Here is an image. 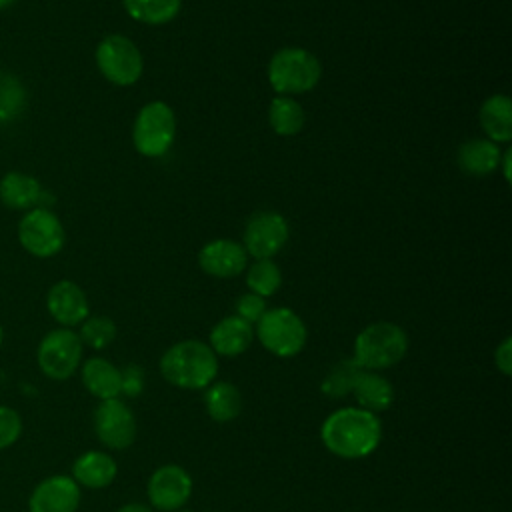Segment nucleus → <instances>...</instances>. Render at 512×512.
I'll list each match as a JSON object with an SVG mask.
<instances>
[{
	"label": "nucleus",
	"mask_w": 512,
	"mask_h": 512,
	"mask_svg": "<svg viewBox=\"0 0 512 512\" xmlns=\"http://www.w3.org/2000/svg\"><path fill=\"white\" fill-rule=\"evenodd\" d=\"M408 344V334L402 326L388 320H378L358 332L350 358L362 370L380 372L404 360Z\"/></svg>",
	"instance_id": "obj_3"
},
{
	"label": "nucleus",
	"mask_w": 512,
	"mask_h": 512,
	"mask_svg": "<svg viewBox=\"0 0 512 512\" xmlns=\"http://www.w3.org/2000/svg\"><path fill=\"white\" fill-rule=\"evenodd\" d=\"M70 476L80 488L102 490L110 486L118 476V464L110 452L88 450L72 462Z\"/></svg>",
	"instance_id": "obj_17"
},
{
	"label": "nucleus",
	"mask_w": 512,
	"mask_h": 512,
	"mask_svg": "<svg viewBox=\"0 0 512 512\" xmlns=\"http://www.w3.org/2000/svg\"><path fill=\"white\" fill-rule=\"evenodd\" d=\"M266 72L268 82L278 96H292L316 88L322 78V64L310 50L286 46L270 58Z\"/></svg>",
	"instance_id": "obj_4"
},
{
	"label": "nucleus",
	"mask_w": 512,
	"mask_h": 512,
	"mask_svg": "<svg viewBox=\"0 0 512 512\" xmlns=\"http://www.w3.org/2000/svg\"><path fill=\"white\" fill-rule=\"evenodd\" d=\"M510 166H512V150H502V156H500V164L498 168H502V174H504V180L510 182Z\"/></svg>",
	"instance_id": "obj_34"
},
{
	"label": "nucleus",
	"mask_w": 512,
	"mask_h": 512,
	"mask_svg": "<svg viewBox=\"0 0 512 512\" xmlns=\"http://www.w3.org/2000/svg\"><path fill=\"white\" fill-rule=\"evenodd\" d=\"M24 430L22 416L16 408L0 404V452L14 446Z\"/></svg>",
	"instance_id": "obj_30"
},
{
	"label": "nucleus",
	"mask_w": 512,
	"mask_h": 512,
	"mask_svg": "<svg viewBox=\"0 0 512 512\" xmlns=\"http://www.w3.org/2000/svg\"><path fill=\"white\" fill-rule=\"evenodd\" d=\"M246 286L250 288V292L262 298H268L280 290L282 272L272 262V258L254 260V264L248 268V274H246Z\"/></svg>",
	"instance_id": "obj_28"
},
{
	"label": "nucleus",
	"mask_w": 512,
	"mask_h": 512,
	"mask_svg": "<svg viewBox=\"0 0 512 512\" xmlns=\"http://www.w3.org/2000/svg\"><path fill=\"white\" fill-rule=\"evenodd\" d=\"M84 356L78 332L72 328H54L42 336L36 348V364L40 372L56 382L72 378Z\"/></svg>",
	"instance_id": "obj_7"
},
{
	"label": "nucleus",
	"mask_w": 512,
	"mask_h": 512,
	"mask_svg": "<svg viewBox=\"0 0 512 512\" xmlns=\"http://www.w3.org/2000/svg\"><path fill=\"white\" fill-rule=\"evenodd\" d=\"M162 378L180 390H204L218 376V356L208 342L188 338L172 344L158 362Z\"/></svg>",
	"instance_id": "obj_2"
},
{
	"label": "nucleus",
	"mask_w": 512,
	"mask_h": 512,
	"mask_svg": "<svg viewBox=\"0 0 512 512\" xmlns=\"http://www.w3.org/2000/svg\"><path fill=\"white\" fill-rule=\"evenodd\" d=\"M14 2H16V0H0V10H6V8H10Z\"/></svg>",
	"instance_id": "obj_36"
},
{
	"label": "nucleus",
	"mask_w": 512,
	"mask_h": 512,
	"mask_svg": "<svg viewBox=\"0 0 512 512\" xmlns=\"http://www.w3.org/2000/svg\"><path fill=\"white\" fill-rule=\"evenodd\" d=\"M116 512H154V510L142 502H128V504H122Z\"/></svg>",
	"instance_id": "obj_35"
},
{
	"label": "nucleus",
	"mask_w": 512,
	"mask_h": 512,
	"mask_svg": "<svg viewBox=\"0 0 512 512\" xmlns=\"http://www.w3.org/2000/svg\"><path fill=\"white\" fill-rule=\"evenodd\" d=\"M130 18L142 24H168L180 12L182 0H122Z\"/></svg>",
	"instance_id": "obj_25"
},
{
	"label": "nucleus",
	"mask_w": 512,
	"mask_h": 512,
	"mask_svg": "<svg viewBox=\"0 0 512 512\" xmlns=\"http://www.w3.org/2000/svg\"><path fill=\"white\" fill-rule=\"evenodd\" d=\"M382 420L360 406H342L330 412L320 426L324 448L342 460H362L382 442Z\"/></svg>",
	"instance_id": "obj_1"
},
{
	"label": "nucleus",
	"mask_w": 512,
	"mask_h": 512,
	"mask_svg": "<svg viewBox=\"0 0 512 512\" xmlns=\"http://www.w3.org/2000/svg\"><path fill=\"white\" fill-rule=\"evenodd\" d=\"M198 264L208 276L234 278L244 272L248 264V254L240 242L230 238H216L200 248Z\"/></svg>",
	"instance_id": "obj_15"
},
{
	"label": "nucleus",
	"mask_w": 512,
	"mask_h": 512,
	"mask_svg": "<svg viewBox=\"0 0 512 512\" xmlns=\"http://www.w3.org/2000/svg\"><path fill=\"white\" fill-rule=\"evenodd\" d=\"M478 120L488 140L502 144L512 140V102L506 94H492L480 106Z\"/></svg>",
	"instance_id": "obj_21"
},
{
	"label": "nucleus",
	"mask_w": 512,
	"mask_h": 512,
	"mask_svg": "<svg viewBox=\"0 0 512 512\" xmlns=\"http://www.w3.org/2000/svg\"><path fill=\"white\" fill-rule=\"evenodd\" d=\"M96 66L114 86H132L144 72L140 48L124 34H108L96 46Z\"/></svg>",
	"instance_id": "obj_8"
},
{
	"label": "nucleus",
	"mask_w": 512,
	"mask_h": 512,
	"mask_svg": "<svg viewBox=\"0 0 512 512\" xmlns=\"http://www.w3.org/2000/svg\"><path fill=\"white\" fill-rule=\"evenodd\" d=\"M94 436L104 448L126 450L134 444L138 434V424L132 408L120 400H100L92 412Z\"/></svg>",
	"instance_id": "obj_10"
},
{
	"label": "nucleus",
	"mask_w": 512,
	"mask_h": 512,
	"mask_svg": "<svg viewBox=\"0 0 512 512\" xmlns=\"http://www.w3.org/2000/svg\"><path fill=\"white\" fill-rule=\"evenodd\" d=\"M176 512H192V510H176Z\"/></svg>",
	"instance_id": "obj_38"
},
{
	"label": "nucleus",
	"mask_w": 512,
	"mask_h": 512,
	"mask_svg": "<svg viewBox=\"0 0 512 512\" xmlns=\"http://www.w3.org/2000/svg\"><path fill=\"white\" fill-rule=\"evenodd\" d=\"M46 310L62 328L80 326L90 316L86 292L72 280H58L46 294Z\"/></svg>",
	"instance_id": "obj_14"
},
{
	"label": "nucleus",
	"mask_w": 512,
	"mask_h": 512,
	"mask_svg": "<svg viewBox=\"0 0 512 512\" xmlns=\"http://www.w3.org/2000/svg\"><path fill=\"white\" fill-rule=\"evenodd\" d=\"M494 364L500 374L506 378L512 376V338L506 336L494 350Z\"/></svg>",
	"instance_id": "obj_33"
},
{
	"label": "nucleus",
	"mask_w": 512,
	"mask_h": 512,
	"mask_svg": "<svg viewBox=\"0 0 512 512\" xmlns=\"http://www.w3.org/2000/svg\"><path fill=\"white\" fill-rule=\"evenodd\" d=\"M502 150L488 138H474L458 148V166L470 176H488L500 164Z\"/></svg>",
	"instance_id": "obj_22"
},
{
	"label": "nucleus",
	"mask_w": 512,
	"mask_h": 512,
	"mask_svg": "<svg viewBox=\"0 0 512 512\" xmlns=\"http://www.w3.org/2000/svg\"><path fill=\"white\" fill-rule=\"evenodd\" d=\"M2 342H4V328H2V324H0V346H2Z\"/></svg>",
	"instance_id": "obj_37"
},
{
	"label": "nucleus",
	"mask_w": 512,
	"mask_h": 512,
	"mask_svg": "<svg viewBox=\"0 0 512 512\" xmlns=\"http://www.w3.org/2000/svg\"><path fill=\"white\" fill-rule=\"evenodd\" d=\"M176 138V116L174 110L162 102L152 100L144 104L132 126V144L144 158L164 156Z\"/></svg>",
	"instance_id": "obj_6"
},
{
	"label": "nucleus",
	"mask_w": 512,
	"mask_h": 512,
	"mask_svg": "<svg viewBox=\"0 0 512 512\" xmlns=\"http://www.w3.org/2000/svg\"><path fill=\"white\" fill-rule=\"evenodd\" d=\"M254 342V326L232 314L218 320L208 336V346L216 356L234 358L244 354Z\"/></svg>",
	"instance_id": "obj_16"
},
{
	"label": "nucleus",
	"mask_w": 512,
	"mask_h": 512,
	"mask_svg": "<svg viewBox=\"0 0 512 512\" xmlns=\"http://www.w3.org/2000/svg\"><path fill=\"white\" fill-rule=\"evenodd\" d=\"M122 372V392L120 396H128V398H136L142 388H144V376L142 370L136 364H128Z\"/></svg>",
	"instance_id": "obj_32"
},
{
	"label": "nucleus",
	"mask_w": 512,
	"mask_h": 512,
	"mask_svg": "<svg viewBox=\"0 0 512 512\" xmlns=\"http://www.w3.org/2000/svg\"><path fill=\"white\" fill-rule=\"evenodd\" d=\"M306 112L292 96H276L268 106V124L278 136H294L304 128Z\"/></svg>",
	"instance_id": "obj_24"
},
{
	"label": "nucleus",
	"mask_w": 512,
	"mask_h": 512,
	"mask_svg": "<svg viewBox=\"0 0 512 512\" xmlns=\"http://www.w3.org/2000/svg\"><path fill=\"white\" fill-rule=\"evenodd\" d=\"M254 338L278 358H294L298 356L308 340V330L304 320L286 306L268 308L262 318L256 322Z\"/></svg>",
	"instance_id": "obj_5"
},
{
	"label": "nucleus",
	"mask_w": 512,
	"mask_h": 512,
	"mask_svg": "<svg viewBox=\"0 0 512 512\" xmlns=\"http://www.w3.org/2000/svg\"><path fill=\"white\" fill-rule=\"evenodd\" d=\"M192 490V476L180 464L158 466L146 482V496L150 500V508L160 512L182 510L184 504L190 500Z\"/></svg>",
	"instance_id": "obj_11"
},
{
	"label": "nucleus",
	"mask_w": 512,
	"mask_h": 512,
	"mask_svg": "<svg viewBox=\"0 0 512 512\" xmlns=\"http://www.w3.org/2000/svg\"><path fill=\"white\" fill-rule=\"evenodd\" d=\"M78 336H80L82 346H88L92 350H104L116 340V324L112 318L102 316V314L88 316L80 324Z\"/></svg>",
	"instance_id": "obj_29"
},
{
	"label": "nucleus",
	"mask_w": 512,
	"mask_h": 512,
	"mask_svg": "<svg viewBox=\"0 0 512 512\" xmlns=\"http://www.w3.org/2000/svg\"><path fill=\"white\" fill-rule=\"evenodd\" d=\"M80 380L90 396L96 400L120 398L122 392V372L108 358L92 356L80 364Z\"/></svg>",
	"instance_id": "obj_18"
},
{
	"label": "nucleus",
	"mask_w": 512,
	"mask_h": 512,
	"mask_svg": "<svg viewBox=\"0 0 512 512\" xmlns=\"http://www.w3.org/2000/svg\"><path fill=\"white\" fill-rule=\"evenodd\" d=\"M362 368H358L354 364L352 358H344L340 362H336L328 372L326 376L322 378L320 382V392L326 396V398H346L352 394L354 390V384H356V378L360 374Z\"/></svg>",
	"instance_id": "obj_27"
},
{
	"label": "nucleus",
	"mask_w": 512,
	"mask_h": 512,
	"mask_svg": "<svg viewBox=\"0 0 512 512\" xmlns=\"http://www.w3.org/2000/svg\"><path fill=\"white\" fill-rule=\"evenodd\" d=\"M26 88L12 72H0V124L14 122L26 108Z\"/></svg>",
	"instance_id": "obj_26"
},
{
	"label": "nucleus",
	"mask_w": 512,
	"mask_h": 512,
	"mask_svg": "<svg viewBox=\"0 0 512 512\" xmlns=\"http://www.w3.org/2000/svg\"><path fill=\"white\" fill-rule=\"evenodd\" d=\"M42 196L44 190L40 186V180L30 174L12 170L0 178V200L12 210L38 208Z\"/></svg>",
	"instance_id": "obj_20"
},
{
	"label": "nucleus",
	"mask_w": 512,
	"mask_h": 512,
	"mask_svg": "<svg viewBox=\"0 0 512 512\" xmlns=\"http://www.w3.org/2000/svg\"><path fill=\"white\" fill-rule=\"evenodd\" d=\"M204 410L214 422H232L242 412V392L228 380H214L204 388Z\"/></svg>",
	"instance_id": "obj_23"
},
{
	"label": "nucleus",
	"mask_w": 512,
	"mask_h": 512,
	"mask_svg": "<svg viewBox=\"0 0 512 512\" xmlns=\"http://www.w3.org/2000/svg\"><path fill=\"white\" fill-rule=\"evenodd\" d=\"M234 310H236V316H240L242 320H246L248 324L254 326L262 318V314L268 310L266 308V298H262L254 292H246L236 300Z\"/></svg>",
	"instance_id": "obj_31"
},
{
	"label": "nucleus",
	"mask_w": 512,
	"mask_h": 512,
	"mask_svg": "<svg viewBox=\"0 0 512 512\" xmlns=\"http://www.w3.org/2000/svg\"><path fill=\"white\" fill-rule=\"evenodd\" d=\"M18 242L36 258H52L64 248L66 232L60 218L50 208L38 206L20 218Z\"/></svg>",
	"instance_id": "obj_9"
},
{
	"label": "nucleus",
	"mask_w": 512,
	"mask_h": 512,
	"mask_svg": "<svg viewBox=\"0 0 512 512\" xmlns=\"http://www.w3.org/2000/svg\"><path fill=\"white\" fill-rule=\"evenodd\" d=\"M82 490L70 474L42 478L28 496V512H76Z\"/></svg>",
	"instance_id": "obj_13"
},
{
	"label": "nucleus",
	"mask_w": 512,
	"mask_h": 512,
	"mask_svg": "<svg viewBox=\"0 0 512 512\" xmlns=\"http://www.w3.org/2000/svg\"><path fill=\"white\" fill-rule=\"evenodd\" d=\"M352 396L356 398V406L372 414H382L394 404V386L380 372L360 370Z\"/></svg>",
	"instance_id": "obj_19"
},
{
	"label": "nucleus",
	"mask_w": 512,
	"mask_h": 512,
	"mask_svg": "<svg viewBox=\"0 0 512 512\" xmlns=\"http://www.w3.org/2000/svg\"><path fill=\"white\" fill-rule=\"evenodd\" d=\"M288 220L276 210H262L250 216L244 228V250L256 260L276 256L288 242Z\"/></svg>",
	"instance_id": "obj_12"
}]
</instances>
